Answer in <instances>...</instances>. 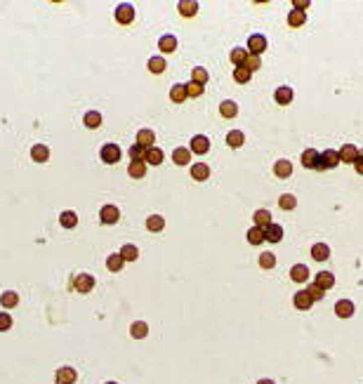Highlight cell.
<instances>
[{"mask_svg":"<svg viewBox=\"0 0 363 384\" xmlns=\"http://www.w3.org/2000/svg\"><path fill=\"white\" fill-rule=\"evenodd\" d=\"M71 288L76 290V292H83V295H88L92 288H94V276H90V274H76L71 281Z\"/></svg>","mask_w":363,"mask_h":384,"instance_id":"1","label":"cell"},{"mask_svg":"<svg viewBox=\"0 0 363 384\" xmlns=\"http://www.w3.org/2000/svg\"><path fill=\"white\" fill-rule=\"evenodd\" d=\"M120 156H123V151H120L118 144H104V146H101V151H99V158L106 163V165H113V163H118Z\"/></svg>","mask_w":363,"mask_h":384,"instance_id":"2","label":"cell"},{"mask_svg":"<svg viewBox=\"0 0 363 384\" xmlns=\"http://www.w3.org/2000/svg\"><path fill=\"white\" fill-rule=\"evenodd\" d=\"M132 19H135V7L130 2H120L116 7V21L125 26V24H132Z\"/></svg>","mask_w":363,"mask_h":384,"instance_id":"3","label":"cell"},{"mask_svg":"<svg viewBox=\"0 0 363 384\" xmlns=\"http://www.w3.org/2000/svg\"><path fill=\"white\" fill-rule=\"evenodd\" d=\"M302 165L307 170H323L321 168V153H316L314 149H307V151L302 153Z\"/></svg>","mask_w":363,"mask_h":384,"instance_id":"4","label":"cell"},{"mask_svg":"<svg viewBox=\"0 0 363 384\" xmlns=\"http://www.w3.org/2000/svg\"><path fill=\"white\" fill-rule=\"evenodd\" d=\"M191 153H198V156H205L210 151V139L205 134H196L193 139H191V146H189Z\"/></svg>","mask_w":363,"mask_h":384,"instance_id":"5","label":"cell"},{"mask_svg":"<svg viewBox=\"0 0 363 384\" xmlns=\"http://www.w3.org/2000/svg\"><path fill=\"white\" fill-rule=\"evenodd\" d=\"M120 219V210L116 205H104L99 210V222L101 224H116Z\"/></svg>","mask_w":363,"mask_h":384,"instance_id":"6","label":"cell"},{"mask_svg":"<svg viewBox=\"0 0 363 384\" xmlns=\"http://www.w3.org/2000/svg\"><path fill=\"white\" fill-rule=\"evenodd\" d=\"M248 50H250V54H255V57H260V54L267 50V38L260 36V33H255V36L248 38Z\"/></svg>","mask_w":363,"mask_h":384,"instance_id":"7","label":"cell"},{"mask_svg":"<svg viewBox=\"0 0 363 384\" xmlns=\"http://www.w3.org/2000/svg\"><path fill=\"white\" fill-rule=\"evenodd\" d=\"M340 165V153L333 151V149H328V151L321 153V168L323 170H333Z\"/></svg>","mask_w":363,"mask_h":384,"instance_id":"8","label":"cell"},{"mask_svg":"<svg viewBox=\"0 0 363 384\" xmlns=\"http://www.w3.org/2000/svg\"><path fill=\"white\" fill-rule=\"evenodd\" d=\"M78 380V373L71 366H62L57 370V384H73Z\"/></svg>","mask_w":363,"mask_h":384,"instance_id":"9","label":"cell"},{"mask_svg":"<svg viewBox=\"0 0 363 384\" xmlns=\"http://www.w3.org/2000/svg\"><path fill=\"white\" fill-rule=\"evenodd\" d=\"M273 99H276V104H281V106H288L292 99H295V92H292V88L283 85V88H276V92H273Z\"/></svg>","mask_w":363,"mask_h":384,"instance_id":"10","label":"cell"},{"mask_svg":"<svg viewBox=\"0 0 363 384\" xmlns=\"http://www.w3.org/2000/svg\"><path fill=\"white\" fill-rule=\"evenodd\" d=\"M292 304H295V309H300V311H307V309H311L314 299L309 297L307 290H297V292H295V297H292Z\"/></svg>","mask_w":363,"mask_h":384,"instance_id":"11","label":"cell"},{"mask_svg":"<svg viewBox=\"0 0 363 384\" xmlns=\"http://www.w3.org/2000/svg\"><path fill=\"white\" fill-rule=\"evenodd\" d=\"M314 286H318L323 292H326V290H330V288L335 286V276H333L330 271H321V274H316V278H314Z\"/></svg>","mask_w":363,"mask_h":384,"instance_id":"12","label":"cell"},{"mask_svg":"<svg viewBox=\"0 0 363 384\" xmlns=\"http://www.w3.org/2000/svg\"><path fill=\"white\" fill-rule=\"evenodd\" d=\"M163 161H165L163 149H158V146H151V149H146V156H144V163H146V165H161Z\"/></svg>","mask_w":363,"mask_h":384,"instance_id":"13","label":"cell"},{"mask_svg":"<svg viewBox=\"0 0 363 384\" xmlns=\"http://www.w3.org/2000/svg\"><path fill=\"white\" fill-rule=\"evenodd\" d=\"M31 161L33 163H47L50 161V149H47V144H36V146L31 149Z\"/></svg>","mask_w":363,"mask_h":384,"instance_id":"14","label":"cell"},{"mask_svg":"<svg viewBox=\"0 0 363 384\" xmlns=\"http://www.w3.org/2000/svg\"><path fill=\"white\" fill-rule=\"evenodd\" d=\"M219 116L227 118V120L236 118V116H238V104H236V101H231V99L222 101V104H219Z\"/></svg>","mask_w":363,"mask_h":384,"instance_id":"15","label":"cell"},{"mask_svg":"<svg viewBox=\"0 0 363 384\" xmlns=\"http://www.w3.org/2000/svg\"><path fill=\"white\" fill-rule=\"evenodd\" d=\"M337 153H340V163H354L359 158V149H356L354 144H345Z\"/></svg>","mask_w":363,"mask_h":384,"instance_id":"16","label":"cell"},{"mask_svg":"<svg viewBox=\"0 0 363 384\" xmlns=\"http://www.w3.org/2000/svg\"><path fill=\"white\" fill-rule=\"evenodd\" d=\"M264 241H272V243H278L283 241V229L278 226V224H269L267 229H264Z\"/></svg>","mask_w":363,"mask_h":384,"instance_id":"17","label":"cell"},{"mask_svg":"<svg viewBox=\"0 0 363 384\" xmlns=\"http://www.w3.org/2000/svg\"><path fill=\"white\" fill-rule=\"evenodd\" d=\"M191 177L196 179V182H205L210 177V168L205 163H193L191 165Z\"/></svg>","mask_w":363,"mask_h":384,"instance_id":"18","label":"cell"},{"mask_svg":"<svg viewBox=\"0 0 363 384\" xmlns=\"http://www.w3.org/2000/svg\"><path fill=\"white\" fill-rule=\"evenodd\" d=\"M335 313L340 316V318H352V313H354V304H352V299H340V302L335 304Z\"/></svg>","mask_w":363,"mask_h":384,"instance_id":"19","label":"cell"},{"mask_svg":"<svg viewBox=\"0 0 363 384\" xmlns=\"http://www.w3.org/2000/svg\"><path fill=\"white\" fill-rule=\"evenodd\" d=\"M154 142H156L154 130H139V132H137V144H139V146L151 149V146H154Z\"/></svg>","mask_w":363,"mask_h":384,"instance_id":"20","label":"cell"},{"mask_svg":"<svg viewBox=\"0 0 363 384\" xmlns=\"http://www.w3.org/2000/svg\"><path fill=\"white\" fill-rule=\"evenodd\" d=\"M253 219H255V226L264 231V229L272 224V212H269V210H257V212L253 214Z\"/></svg>","mask_w":363,"mask_h":384,"instance_id":"21","label":"cell"},{"mask_svg":"<svg viewBox=\"0 0 363 384\" xmlns=\"http://www.w3.org/2000/svg\"><path fill=\"white\" fill-rule=\"evenodd\" d=\"M146 229H149L151 233L163 231V229H165V219H163V214H151V217L146 219Z\"/></svg>","mask_w":363,"mask_h":384,"instance_id":"22","label":"cell"},{"mask_svg":"<svg viewBox=\"0 0 363 384\" xmlns=\"http://www.w3.org/2000/svg\"><path fill=\"white\" fill-rule=\"evenodd\" d=\"M127 175L135 177V179H142L146 175V163L144 161H132L127 165Z\"/></svg>","mask_w":363,"mask_h":384,"instance_id":"23","label":"cell"},{"mask_svg":"<svg viewBox=\"0 0 363 384\" xmlns=\"http://www.w3.org/2000/svg\"><path fill=\"white\" fill-rule=\"evenodd\" d=\"M146 69H149L151 73H156V76H158V73H163L165 69H168V64H165L163 54H158V57H151V59H149V64H146Z\"/></svg>","mask_w":363,"mask_h":384,"instance_id":"24","label":"cell"},{"mask_svg":"<svg viewBox=\"0 0 363 384\" xmlns=\"http://www.w3.org/2000/svg\"><path fill=\"white\" fill-rule=\"evenodd\" d=\"M130 335L135 337V340H144L146 335H149V325L144 321H135L130 325Z\"/></svg>","mask_w":363,"mask_h":384,"instance_id":"25","label":"cell"},{"mask_svg":"<svg viewBox=\"0 0 363 384\" xmlns=\"http://www.w3.org/2000/svg\"><path fill=\"white\" fill-rule=\"evenodd\" d=\"M182 17H193L196 12H198V2H193V0H182L180 5H177Z\"/></svg>","mask_w":363,"mask_h":384,"instance_id":"26","label":"cell"},{"mask_svg":"<svg viewBox=\"0 0 363 384\" xmlns=\"http://www.w3.org/2000/svg\"><path fill=\"white\" fill-rule=\"evenodd\" d=\"M311 257L316 259V262H326L330 257V248H328L326 243H316L314 248H311Z\"/></svg>","mask_w":363,"mask_h":384,"instance_id":"27","label":"cell"},{"mask_svg":"<svg viewBox=\"0 0 363 384\" xmlns=\"http://www.w3.org/2000/svg\"><path fill=\"white\" fill-rule=\"evenodd\" d=\"M0 304L5 306V309H14L19 304V295L14 292V290H5L2 295H0Z\"/></svg>","mask_w":363,"mask_h":384,"instance_id":"28","label":"cell"},{"mask_svg":"<svg viewBox=\"0 0 363 384\" xmlns=\"http://www.w3.org/2000/svg\"><path fill=\"white\" fill-rule=\"evenodd\" d=\"M273 172H276V177L288 179L292 175V163L290 161H278L276 165H273Z\"/></svg>","mask_w":363,"mask_h":384,"instance_id":"29","label":"cell"},{"mask_svg":"<svg viewBox=\"0 0 363 384\" xmlns=\"http://www.w3.org/2000/svg\"><path fill=\"white\" fill-rule=\"evenodd\" d=\"M290 278L295 283H304L309 278V269L304 267V264H295V267L290 269Z\"/></svg>","mask_w":363,"mask_h":384,"instance_id":"30","label":"cell"},{"mask_svg":"<svg viewBox=\"0 0 363 384\" xmlns=\"http://www.w3.org/2000/svg\"><path fill=\"white\" fill-rule=\"evenodd\" d=\"M158 47H161V52L163 54H170L177 50V38L175 36H163L161 40H158Z\"/></svg>","mask_w":363,"mask_h":384,"instance_id":"31","label":"cell"},{"mask_svg":"<svg viewBox=\"0 0 363 384\" xmlns=\"http://www.w3.org/2000/svg\"><path fill=\"white\" fill-rule=\"evenodd\" d=\"M123 264H125V259L120 257V252H113V255H109V257H106V269H109V271H113V274H116V271H120V269H123Z\"/></svg>","mask_w":363,"mask_h":384,"instance_id":"32","label":"cell"},{"mask_svg":"<svg viewBox=\"0 0 363 384\" xmlns=\"http://www.w3.org/2000/svg\"><path fill=\"white\" fill-rule=\"evenodd\" d=\"M59 222H62L64 229H73V226L78 224V214L71 212V210H64V212L59 214Z\"/></svg>","mask_w":363,"mask_h":384,"instance_id":"33","label":"cell"},{"mask_svg":"<svg viewBox=\"0 0 363 384\" xmlns=\"http://www.w3.org/2000/svg\"><path fill=\"white\" fill-rule=\"evenodd\" d=\"M173 161L177 163V165H189V163H191V151H189V149H182V146H180V149H175V151H173Z\"/></svg>","mask_w":363,"mask_h":384,"instance_id":"34","label":"cell"},{"mask_svg":"<svg viewBox=\"0 0 363 384\" xmlns=\"http://www.w3.org/2000/svg\"><path fill=\"white\" fill-rule=\"evenodd\" d=\"M83 123L90 127V130H97V127L101 125V113H97V111H88L85 118H83Z\"/></svg>","mask_w":363,"mask_h":384,"instance_id":"35","label":"cell"},{"mask_svg":"<svg viewBox=\"0 0 363 384\" xmlns=\"http://www.w3.org/2000/svg\"><path fill=\"white\" fill-rule=\"evenodd\" d=\"M288 24H290L292 28L304 26V24H307V12H297V9H292L290 14H288Z\"/></svg>","mask_w":363,"mask_h":384,"instance_id":"36","label":"cell"},{"mask_svg":"<svg viewBox=\"0 0 363 384\" xmlns=\"http://www.w3.org/2000/svg\"><path fill=\"white\" fill-rule=\"evenodd\" d=\"M243 142H245V137H243V132H238V130H231V132L227 134V144L231 149H241Z\"/></svg>","mask_w":363,"mask_h":384,"instance_id":"37","label":"cell"},{"mask_svg":"<svg viewBox=\"0 0 363 384\" xmlns=\"http://www.w3.org/2000/svg\"><path fill=\"white\" fill-rule=\"evenodd\" d=\"M229 59L236 64V69H238V66H243V64H245V59H248V52H245L243 47H234V50H231V54H229Z\"/></svg>","mask_w":363,"mask_h":384,"instance_id":"38","label":"cell"},{"mask_svg":"<svg viewBox=\"0 0 363 384\" xmlns=\"http://www.w3.org/2000/svg\"><path fill=\"white\" fill-rule=\"evenodd\" d=\"M120 257L125 259V262H135V259L139 257L137 245H130V243H127V245H123V248H120Z\"/></svg>","mask_w":363,"mask_h":384,"instance_id":"39","label":"cell"},{"mask_svg":"<svg viewBox=\"0 0 363 384\" xmlns=\"http://www.w3.org/2000/svg\"><path fill=\"white\" fill-rule=\"evenodd\" d=\"M245 238H248V243H250V245H260V243L264 241V231H262V229H257V226H253L250 231L245 233Z\"/></svg>","mask_w":363,"mask_h":384,"instance_id":"40","label":"cell"},{"mask_svg":"<svg viewBox=\"0 0 363 384\" xmlns=\"http://www.w3.org/2000/svg\"><path fill=\"white\" fill-rule=\"evenodd\" d=\"M295 205H297V198L292 196V193H283L278 198V207L281 210H295Z\"/></svg>","mask_w":363,"mask_h":384,"instance_id":"41","label":"cell"},{"mask_svg":"<svg viewBox=\"0 0 363 384\" xmlns=\"http://www.w3.org/2000/svg\"><path fill=\"white\" fill-rule=\"evenodd\" d=\"M250 78H253V73L248 71L245 66H238V69H234V81H236V83L245 85V83H250Z\"/></svg>","mask_w":363,"mask_h":384,"instance_id":"42","label":"cell"},{"mask_svg":"<svg viewBox=\"0 0 363 384\" xmlns=\"http://www.w3.org/2000/svg\"><path fill=\"white\" fill-rule=\"evenodd\" d=\"M191 83H196V85H205V83H208V71L200 69V66H196V69L191 71Z\"/></svg>","mask_w":363,"mask_h":384,"instance_id":"43","label":"cell"},{"mask_svg":"<svg viewBox=\"0 0 363 384\" xmlns=\"http://www.w3.org/2000/svg\"><path fill=\"white\" fill-rule=\"evenodd\" d=\"M170 99H173L175 104H182L184 99H186V90H184V85H173V90H170Z\"/></svg>","mask_w":363,"mask_h":384,"instance_id":"44","label":"cell"},{"mask_svg":"<svg viewBox=\"0 0 363 384\" xmlns=\"http://www.w3.org/2000/svg\"><path fill=\"white\" fill-rule=\"evenodd\" d=\"M184 90H186V97H200L203 92H205V88L203 85H196V83H184Z\"/></svg>","mask_w":363,"mask_h":384,"instance_id":"45","label":"cell"},{"mask_svg":"<svg viewBox=\"0 0 363 384\" xmlns=\"http://www.w3.org/2000/svg\"><path fill=\"white\" fill-rule=\"evenodd\" d=\"M243 66L253 73V71H257V69H262V59H260V57H255V54H248V59H245Z\"/></svg>","mask_w":363,"mask_h":384,"instance_id":"46","label":"cell"},{"mask_svg":"<svg viewBox=\"0 0 363 384\" xmlns=\"http://www.w3.org/2000/svg\"><path fill=\"white\" fill-rule=\"evenodd\" d=\"M127 153H130V158H132V161H144L146 149H144V146H139V144H132Z\"/></svg>","mask_w":363,"mask_h":384,"instance_id":"47","label":"cell"},{"mask_svg":"<svg viewBox=\"0 0 363 384\" xmlns=\"http://www.w3.org/2000/svg\"><path fill=\"white\" fill-rule=\"evenodd\" d=\"M260 267L262 269H273L276 267V257H273L272 252H262V255H260Z\"/></svg>","mask_w":363,"mask_h":384,"instance_id":"48","label":"cell"},{"mask_svg":"<svg viewBox=\"0 0 363 384\" xmlns=\"http://www.w3.org/2000/svg\"><path fill=\"white\" fill-rule=\"evenodd\" d=\"M12 328V313L7 311H0V332H5Z\"/></svg>","mask_w":363,"mask_h":384,"instance_id":"49","label":"cell"},{"mask_svg":"<svg viewBox=\"0 0 363 384\" xmlns=\"http://www.w3.org/2000/svg\"><path fill=\"white\" fill-rule=\"evenodd\" d=\"M307 292H309V297H311L314 302H318V299H323V290H321L318 286H314V283H311V286L307 288Z\"/></svg>","mask_w":363,"mask_h":384,"instance_id":"50","label":"cell"},{"mask_svg":"<svg viewBox=\"0 0 363 384\" xmlns=\"http://www.w3.org/2000/svg\"><path fill=\"white\" fill-rule=\"evenodd\" d=\"M292 9H297V12L309 9V0H295V2H292Z\"/></svg>","mask_w":363,"mask_h":384,"instance_id":"51","label":"cell"},{"mask_svg":"<svg viewBox=\"0 0 363 384\" xmlns=\"http://www.w3.org/2000/svg\"><path fill=\"white\" fill-rule=\"evenodd\" d=\"M354 170L359 172V175H363V151H359V158L354 161Z\"/></svg>","mask_w":363,"mask_h":384,"instance_id":"52","label":"cell"},{"mask_svg":"<svg viewBox=\"0 0 363 384\" xmlns=\"http://www.w3.org/2000/svg\"><path fill=\"white\" fill-rule=\"evenodd\" d=\"M257 384H276V382H273V380H260Z\"/></svg>","mask_w":363,"mask_h":384,"instance_id":"53","label":"cell"},{"mask_svg":"<svg viewBox=\"0 0 363 384\" xmlns=\"http://www.w3.org/2000/svg\"><path fill=\"white\" fill-rule=\"evenodd\" d=\"M106 384H118V382H106Z\"/></svg>","mask_w":363,"mask_h":384,"instance_id":"54","label":"cell"}]
</instances>
